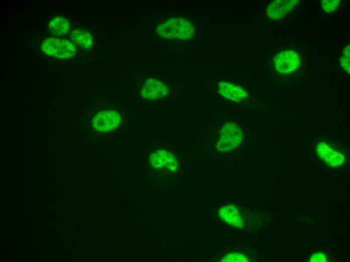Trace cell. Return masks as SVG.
Listing matches in <instances>:
<instances>
[{
    "label": "cell",
    "mask_w": 350,
    "mask_h": 262,
    "mask_svg": "<svg viewBox=\"0 0 350 262\" xmlns=\"http://www.w3.org/2000/svg\"><path fill=\"white\" fill-rule=\"evenodd\" d=\"M159 36L166 39L188 40L194 34L193 24L183 18H172L159 25L156 28Z\"/></svg>",
    "instance_id": "1"
},
{
    "label": "cell",
    "mask_w": 350,
    "mask_h": 262,
    "mask_svg": "<svg viewBox=\"0 0 350 262\" xmlns=\"http://www.w3.org/2000/svg\"><path fill=\"white\" fill-rule=\"evenodd\" d=\"M242 141L241 128L235 123L227 122L220 130L217 149L222 152L232 151L239 146Z\"/></svg>",
    "instance_id": "2"
},
{
    "label": "cell",
    "mask_w": 350,
    "mask_h": 262,
    "mask_svg": "<svg viewBox=\"0 0 350 262\" xmlns=\"http://www.w3.org/2000/svg\"><path fill=\"white\" fill-rule=\"evenodd\" d=\"M43 52L49 56L59 58H68L76 52L74 44L67 39L49 38L41 45Z\"/></svg>",
    "instance_id": "3"
},
{
    "label": "cell",
    "mask_w": 350,
    "mask_h": 262,
    "mask_svg": "<svg viewBox=\"0 0 350 262\" xmlns=\"http://www.w3.org/2000/svg\"><path fill=\"white\" fill-rule=\"evenodd\" d=\"M273 62L277 72L281 74H289L299 67L301 61L296 51L288 50L277 53L274 58Z\"/></svg>",
    "instance_id": "4"
},
{
    "label": "cell",
    "mask_w": 350,
    "mask_h": 262,
    "mask_svg": "<svg viewBox=\"0 0 350 262\" xmlns=\"http://www.w3.org/2000/svg\"><path fill=\"white\" fill-rule=\"evenodd\" d=\"M121 122V116L115 111L105 110L98 112L92 121L94 128L98 132L106 133L116 128Z\"/></svg>",
    "instance_id": "5"
},
{
    "label": "cell",
    "mask_w": 350,
    "mask_h": 262,
    "mask_svg": "<svg viewBox=\"0 0 350 262\" xmlns=\"http://www.w3.org/2000/svg\"><path fill=\"white\" fill-rule=\"evenodd\" d=\"M150 161L153 168L158 170L174 171L178 167V161L176 157L164 150H159L153 153L150 156Z\"/></svg>",
    "instance_id": "6"
},
{
    "label": "cell",
    "mask_w": 350,
    "mask_h": 262,
    "mask_svg": "<svg viewBox=\"0 0 350 262\" xmlns=\"http://www.w3.org/2000/svg\"><path fill=\"white\" fill-rule=\"evenodd\" d=\"M316 152L319 157L331 167L340 166L345 160L342 154L325 142L320 143L317 145Z\"/></svg>",
    "instance_id": "7"
},
{
    "label": "cell",
    "mask_w": 350,
    "mask_h": 262,
    "mask_svg": "<svg viewBox=\"0 0 350 262\" xmlns=\"http://www.w3.org/2000/svg\"><path fill=\"white\" fill-rule=\"evenodd\" d=\"M168 91L167 86L161 81L149 79L145 82L141 95L146 99L152 100L164 97Z\"/></svg>",
    "instance_id": "8"
},
{
    "label": "cell",
    "mask_w": 350,
    "mask_h": 262,
    "mask_svg": "<svg viewBox=\"0 0 350 262\" xmlns=\"http://www.w3.org/2000/svg\"><path fill=\"white\" fill-rule=\"evenodd\" d=\"M299 2L297 0L275 1L267 7L266 14L271 19H280L290 12Z\"/></svg>",
    "instance_id": "9"
},
{
    "label": "cell",
    "mask_w": 350,
    "mask_h": 262,
    "mask_svg": "<svg viewBox=\"0 0 350 262\" xmlns=\"http://www.w3.org/2000/svg\"><path fill=\"white\" fill-rule=\"evenodd\" d=\"M218 90L224 97L235 101H242L247 97V93L243 88L227 81L219 82Z\"/></svg>",
    "instance_id": "10"
},
{
    "label": "cell",
    "mask_w": 350,
    "mask_h": 262,
    "mask_svg": "<svg viewBox=\"0 0 350 262\" xmlns=\"http://www.w3.org/2000/svg\"><path fill=\"white\" fill-rule=\"evenodd\" d=\"M219 215L223 221L233 227L241 228L242 222L240 215L234 205L228 204L221 208Z\"/></svg>",
    "instance_id": "11"
},
{
    "label": "cell",
    "mask_w": 350,
    "mask_h": 262,
    "mask_svg": "<svg viewBox=\"0 0 350 262\" xmlns=\"http://www.w3.org/2000/svg\"><path fill=\"white\" fill-rule=\"evenodd\" d=\"M71 37L72 43L81 48L90 49L93 45V37L87 31L74 30Z\"/></svg>",
    "instance_id": "12"
},
{
    "label": "cell",
    "mask_w": 350,
    "mask_h": 262,
    "mask_svg": "<svg viewBox=\"0 0 350 262\" xmlns=\"http://www.w3.org/2000/svg\"><path fill=\"white\" fill-rule=\"evenodd\" d=\"M69 29L67 20L61 16L52 18L48 23V30L50 33L60 35L67 33Z\"/></svg>",
    "instance_id": "13"
},
{
    "label": "cell",
    "mask_w": 350,
    "mask_h": 262,
    "mask_svg": "<svg viewBox=\"0 0 350 262\" xmlns=\"http://www.w3.org/2000/svg\"><path fill=\"white\" fill-rule=\"evenodd\" d=\"M221 261L223 262H247L249 261V259L242 254L231 253L224 256Z\"/></svg>",
    "instance_id": "14"
},
{
    "label": "cell",
    "mask_w": 350,
    "mask_h": 262,
    "mask_svg": "<svg viewBox=\"0 0 350 262\" xmlns=\"http://www.w3.org/2000/svg\"><path fill=\"white\" fill-rule=\"evenodd\" d=\"M342 56L340 58L342 67L349 74L350 71V48L349 45H347L343 49Z\"/></svg>",
    "instance_id": "15"
},
{
    "label": "cell",
    "mask_w": 350,
    "mask_h": 262,
    "mask_svg": "<svg viewBox=\"0 0 350 262\" xmlns=\"http://www.w3.org/2000/svg\"><path fill=\"white\" fill-rule=\"evenodd\" d=\"M340 3L339 0H323L321 5L324 12L331 13L337 9Z\"/></svg>",
    "instance_id": "16"
},
{
    "label": "cell",
    "mask_w": 350,
    "mask_h": 262,
    "mask_svg": "<svg viewBox=\"0 0 350 262\" xmlns=\"http://www.w3.org/2000/svg\"><path fill=\"white\" fill-rule=\"evenodd\" d=\"M327 259L324 253L318 252L313 254L310 258L311 262H325Z\"/></svg>",
    "instance_id": "17"
}]
</instances>
